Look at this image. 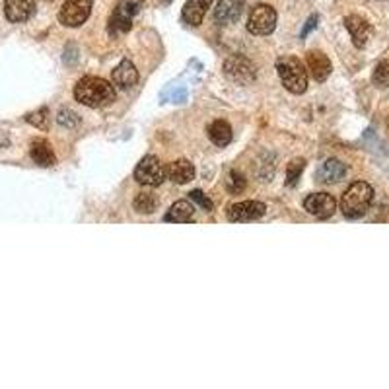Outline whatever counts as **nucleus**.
Here are the masks:
<instances>
[{
    "label": "nucleus",
    "mask_w": 389,
    "mask_h": 389,
    "mask_svg": "<svg viewBox=\"0 0 389 389\" xmlns=\"http://www.w3.org/2000/svg\"><path fill=\"white\" fill-rule=\"evenodd\" d=\"M74 97L82 106L92 109L107 107L115 101V86L97 76H84L74 86Z\"/></svg>",
    "instance_id": "1"
},
{
    "label": "nucleus",
    "mask_w": 389,
    "mask_h": 389,
    "mask_svg": "<svg viewBox=\"0 0 389 389\" xmlns=\"http://www.w3.org/2000/svg\"><path fill=\"white\" fill-rule=\"evenodd\" d=\"M373 201V189L366 181H354L340 199V211L350 220L362 218Z\"/></svg>",
    "instance_id": "2"
},
{
    "label": "nucleus",
    "mask_w": 389,
    "mask_h": 389,
    "mask_svg": "<svg viewBox=\"0 0 389 389\" xmlns=\"http://www.w3.org/2000/svg\"><path fill=\"white\" fill-rule=\"evenodd\" d=\"M276 73L290 94H304L308 88V70L300 58L284 55L276 61Z\"/></svg>",
    "instance_id": "3"
},
{
    "label": "nucleus",
    "mask_w": 389,
    "mask_h": 389,
    "mask_svg": "<svg viewBox=\"0 0 389 389\" xmlns=\"http://www.w3.org/2000/svg\"><path fill=\"white\" fill-rule=\"evenodd\" d=\"M166 178H168V168L156 156H144L135 168V179L140 185L158 187L162 185Z\"/></svg>",
    "instance_id": "4"
},
{
    "label": "nucleus",
    "mask_w": 389,
    "mask_h": 389,
    "mask_svg": "<svg viewBox=\"0 0 389 389\" xmlns=\"http://www.w3.org/2000/svg\"><path fill=\"white\" fill-rule=\"evenodd\" d=\"M276 12L271 4H257L253 6L247 18V32L253 35H268L275 32Z\"/></svg>",
    "instance_id": "5"
},
{
    "label": "nucleus",
    "mask_w": 389,
    "mask_h": 389,
    "mask_svg": "<svg viewBox=\"0 0 389 389\" xmlns=\"http://www.w3.org/2000/svg\"><path fill=\"white\" fill-rule=\"evenodd\" d=\"M92 0H66L58 10V22L66 27H80L89 18Z\"/></svg>",
    "instance_id": "6"
},
{
    "label": "nucleus",
    "mask_w": 389,
    "mask_h": 389,
    "mask_svg": "<svg viewBox=\"0 0 389 389\" xmlns=\"http://www.w3.org/2000/svg\"><path fill=\"white\" fill-rule=\"evenodd\" d=\"M137 10L138 8L135 2H130V0H121V2L113 8L111 16H109V25H107L109 33H111V35H121V33L129 32Z\"/></svg>",
    "instance_id": "7"
},
{
    "label": "nucleus",
    "mask_w": 389,
    "mask_h": 389,
    "mask_svg": "<svg viewBox=\"0 0 389 389\" xmlns=\"http://www.w3.org/2000/svg\"><path fill=\"white\" fill-rule=\"evenodd\" d=\"M224 73L228 78H232L237 84H252L255 80V65H253L249 58L242 57V55H234L224 63Z\"/></svg>",
    "instance_id": "8"
},
{
    "label": "nucleus",
    "mask_w": 389,
    "mask_h": 389,
    "mask_svg": "<svg viewBox=\"0 0 389 389\" xmlns=\"http://www.w3.org/2000/svg\"><path fill=\"white\" fill-rule=\"evenodd\" d=\"M304 209H306L311 216L323 220L335 214V211H337V201H335V197L329 193H314L306 197Z\"/></svg>",
    "instance_id": "9"
},
{
    "label": "nucleus",
    "mask_w": 389,
    "mask_h": 389,
    "mask_svg": "<svg viewBox=\"0 0 389 389\" xmlns=\"http://www.w3.org/2000/svg\"><path fill=\"white\" fill-rule=\"evenodd\" d=\"M265 212H267V206L259 201H242L228 209V220L230 222H253V220L261 218Z\"/></svg>",
    "instance_id": "10"
},
{
    "label": "nucleus",
    "mask_w": 389,
    "mask_h": 389,
    "mask_svg": "<svg viewBox=\"0 0 389 389\" xmlns=\"http://www.w3.org/2000/svg\"><path fill=\"white\" fill-rule=\"evenodd\" d=\"M35 12V0H4V14L12 24H22Z\"/></svg>",
    "instance_id": "11"
},
{
    "label": "nucleus",
    "mask_w": 389,
    "mask_h": 389,
    "mask_svg": "<svg viewBox=\"0 0 389 389\" xmlns=\"http://www.w3.org/2000/svg\"><path fill=\"white\" fill-rule=\"evenodd\" d=\"M345 175H347V166L340 162V160H337V158H329L316 171V181L329 185V183H339V181H342Z\"/></svg>",
    "instance_id": "12"
},
{
    "label": "nucleus",
    "mask_w": 389,
    "mask_h": 389,
    "mask_svg": "<svg viewBox=\"0 0 389 389\" xmlns=\"http://www.w3.org/2000/svg\"><path fill=\"white\" fill-rule=\"evenodd\" d=\"M345 25H347L350 37H352V43H354L358 49L364 47L366 43H368V39L372 37V25L368 24L362 16H357V14L347 16Z\"/></svg>",
    "instance_id": "13"
},
{
    "label": "nucleus",
    "mask_w": 389,
    "mask_h": 389,
    "mask_svg": "<svg viewBox=\"0 0 389 389\" xmlns=\"http://www.w3.org/2000/svg\"><path fill=\"white\" fill-rule=\"evenodd\" d=\"M306 63H308V70L311 73V78H314V80L325 82L329 78L333 66L331 61H329V57L325 55L323 51H309Z\"/></svg>",
    "instance_id": "14"
},
{
    "label": "nucleus",
    "mask_w": 389,
    "mask_h": 389,
    "mask_svg": "<svg viewBox=\"0 0 389 389\" xmlns=\"http://www.w3.org/2000/svg\"><path fill=\"white\" fill-rule=\"evenodd\" d=\"M111 82H113V86H117V88L121 89L132 88L138 82V70L135 68V65H132L130 61L125 58V61H121V63L113 68V73H111Z\"/></svg>",
    "instance_id": "15"
},
{
    "label": "nucleus",
    "mask_w": 389,
    "mask_h": 389,
    "mask_svg": "<svg viewBox=\"0 0 389 389\" xmlns=\"http://www.w3.org/2000/svg\"><path fill=\"white\" fill-rule=\"evenodd\" d=\"M245 0H220L218 6L214 8V20L218 24H234L242 16Z\"/></svg>",
    "instance_id": "16"
},
{
    "label": "nucleus",
    "mask_w": 389,
    "mask_h": 389,
    "mask_svg": "<svg viewBox=\"0 0 389 389\" xmlns=\"http://www.w3.org/2000/svg\"><path fill=\"white\" fill-rule=\"evenodd\" d=\"M212 0H187L181 16L189 25H201L203 24L206 10L211 8Z\"/></svg>",
    "instance_id": "17"
},
{
    "label": "nucleus",
    "mask_w": 389,
    "mask_h": 389,
    "mask_svg": "<svg viewBox=\"0 0 389 389\" xmlns=\"http://www.w3.org/2000/svg\"><path fill=\"white\" fill-rule=\"evenodd\" d=\"M30 154H32V160L41 168H51L57 163V158H55V152L49 144L47 140L43 138H35L32 142V148H30Z\"/></svg>",
    "instance_id": "18"
},
{
    "label": "nucleus",
    "mask_w": 389,
    "mask_h": 389,
    "mask_svg": "<svg viewBox=\"0 0 389 389\" xmlns=\"http://www.w3.org/2000/svg\"><path fill=\"white\" fill-rule=\"evenodd\" d=\"M168 179H171L173 183H178V185H185L189 181H193L194 179V168L193 163L189 162V160H175V162H171L168 166Z\"/></svg>",
    "instance_id": "19"
},
{
    "label": "nucleus",
    "mask_w": 389,
    "mask_h": 389,
    "mask_svg": "<svg viewBox=\"0 0 389 389\" xmlns=\"http://www.w3.org/2000/svg\"><path fill=\"white\" fill-rule=\"evenodd\" d=\"M194 214V206L189 201H178V203L171 204V209L168 214L163 216L166 222H175V224H185L191 222Z\"/></svg>",
    "instance_id": "20"
},
{
    "label": "nucleus",
    "mask_w": 389,
    "mask_h": 389,
    "mask_svg": "<svg viewBox=\"0 0 389 389\" xmlns=\"http://www.w3.org/2000/svg\"><path fill=\"white\" fill-rule=\"evenodd\" d=\"M209 138H211L216 146L224 148V146H228L232 142V127H230L226 121L218 119V121H214L211 127H209Z\"/></svg>",
    "instance_id": "21"
},
{
    "label": "nucleus",
    "mask_w": 389,
    "mask_h": 389,
    "mask_svg": "<svg viewBox=\"0 0 389 389\" xmlns=\"http://www.w3.org/2000/svg\"><path fill=\"white\" fill-rule=\"evenodd\" d=\"M158 204H160V201L152 191H142L135 199V211L140 212V214H152L158 209Z\"/></svg>",
    "instance_id": "22"
},
{
    "label": "nucleus",
    "mask_w": 389,
    "mask_h": 389,
    "mask_svg": "<svg viewBox=\"0 0 389 389\" xmlns=\"http://www.w3.org/2000/svg\"><path fill=\"white\" fill-rule=\"evenodd\" d=\"M306 168V160L304 158H294L288 166H286V185L294 187L300 179L302 171Z\"/></svg>",
    "instance_id": "23"
},
{
    "label": "nucleus",
    "mask_w": 389,
    "mask_h": 389,
    "mask_svg": "<svg viewBox=\"0 0 389 389\" xmlns=\"http://www.w3.org/2000/svg\"><path fill=\"white\" fill-rule=\"evenodd\" d=\"M372 82L376 86H380V88H389V61H381L378 63V66L373 68L372 74Z\"/></svg>",
    "instance_id": "24"
},
{
    "label": "nucleus",
    "mask_w": 389,
    "mask_h": 389,
    "mask_svg": "<svg viewBox=\"0 0 389 389\" xmlns=\"http://www.w3.org/2000/svg\"><path fill=\"white\" fill-rule=\"evenodd\" d=\"M226 189L230 191L232 194H237L242 193L243 189H245V178H243L242 171L237 170H232L230 173L226 175Z\"/></svg>",
    "instance_id": "25"
},
{
    "label": "nucleus",
    "mask_w": 389,
    "mask_h": 389,
    "mask_svg": "<svg viewBox=\"0 0 389 389\" xmlns=\"http://www.w3.org/2000/svg\"><path fill=\"white\" fill-rule=\"evenodd\" d=\"M25 121L32 123L33 127H37V129H47L49 127V109L47 107H41L37 111H33L25 117Z\"/></svg>",
    "instance_id": "26"
},
{
    "label": "nucleus",
    "mask_w": 389,
    "mask_h": 389,
    "mask_svg": "<svg viewBox=\"0 0 389 389\" xmlns=\"http://www.w3.org/2000/svg\"><path fill=\"white\" fill-rule=\"evenodd\" d=\"M57 121L61 123L63 127H66V129H73V127H76V125L80 123V117L74 113L73 109H61V111H58Z\"/></svg>",
    "instance_id": "27"
},
{
    "label": "nucleus",
    "mask_w": 389,
    "mask_h": 389,
    "mask_svg": "<svg viewBox=\"0 0 389 389\" xmlns=\"http://www.w3.org/2000/svg\"><path fill=\"white\" fill-rule=\"evenodd\" d=\"M189 197H191V201L199 204L203 211L212 212V209H214V204H212L211 199H209V197H206L203 191H199V189H197V191H191V193H189Z\"/></svg>",
    "instance_id": "28"
},
{
    "label": "nucleus",
    "mask_w": 389,
    "mask_h": 389,
    "mask_svg": "<svg viewBox=\"0 0 389 389\" xmlns=\"http://www.w3.org/2000/svg\"><path fill=\"white\" fill-rule=\"evenodd\" d=\"M317 24V18L316 16H311L308 20V25H306V27H304V32H302V37H306V35H308L309 33V30H311V27H314V25Z\"/></svg>",
    "instance_id": "29"
},
{
    "label": "nucleus",
    "mask_w": 389,
    "mask_h": 389,
    "mask_svg": "<svg viewBox=\"0 0 389 389\" xmlns=\"http://www.w3.org/2000/svg\"><path fill=\"white\" fill-rule=\"evenodd\" d=\"M47 2H53V0H47Z\"/></svg>",
    "instance_id": "30"
}]
</instances>
